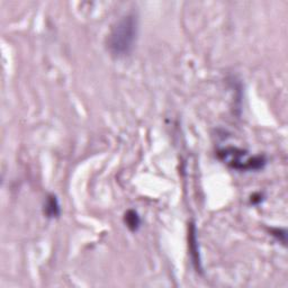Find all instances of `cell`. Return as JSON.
Returning a JSON list of instances; mask_svg holds the SVG:
<instances>
[{
    "instance_id": "6da1fadb",
    "label": "cell",
    "mask_w": 288,
    "mask_h": 288,
    "mask_svg": "<svg viewBox=\"0 0 288 288\" xmlns=\"http://www.w3.org/2000/svg\"><path fill=\"white\" fill-rule=\"evenodd\" d=\"M139 32L138 17L128 14L114 25L107 39L109 53L115 58H125L132 53Z\"/></svg>"
},
{
    "instance_id": "7a4b0ae2",
    "label": "cell",
    "mask_w": 288,
    "mask_h": 288,
    "mask_svg": "<svg viewBox=\"0 0 288 288\" xmlns=\"http://www.w3.org/2000/svg\"><path fill=\"white\" fill-rule=\"evenodd\" d=\"M218 156L224 163L236 170H259L266 164V159L261 155H250L248 152L226 147L218 151Z\"/></svg>"
},
{
    "instance_id": "3957f363",
    "label": "cell",
    "mask_w": 288,
    "mask_h": 288,
    "mask_svg": "<svg viewBox=\"0 0 288 288\" xmlns=\"http://www.w3.org/2000/svg\"><path fill=\"white\" fill-rule=\"evenodd\" d=\"M44 213L49 218H56L60 216L61 207L60 204H59L57 196L50 195V196H48V198H46V203L44 205Z\"/></svg>"
},
{
    "instance_id": "277c9868",
    "label": "cell",
    "mask_w": 288,
    "mask_h": 288,
    "mask_svg": "<svg viewBox=\"0 0 288 288\" xmlns=\"http://www.w3.org/2000/svg\"><path fill=\"white\" fill-rule=\"evenodd\" d=\"M195 232H196V228L193 225L192 230H190V236H189V247H190V252H192V259L195 264L196 269H202L201 268V258H200V252H198V247H197V239L196 235H195Z\"/></svg>"
},
{
    "instance_id": "5b68a950",
    "label": "cell",
    "mask_w": 288,
    "mask_h": 288,
    "mask_svg": "<svg viewBox=\"0 0 288 288\" xmlns=\"http://www.w3.org/2000/svg\"><path fill=\"white\" fill-rule=\"evenodd\" d=\"M125 224L131 231L137 232L140 226H141V218H140L139 214L133 210H130L125 213Z\"/></svg>"
}]
</instances>
